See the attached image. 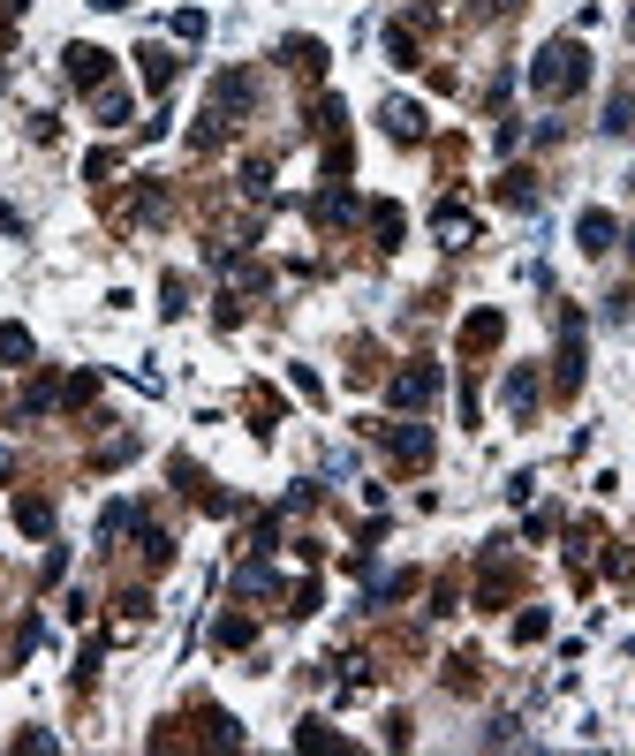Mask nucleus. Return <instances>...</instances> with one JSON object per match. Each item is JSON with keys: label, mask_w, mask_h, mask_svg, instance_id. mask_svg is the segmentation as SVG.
Returning <instances> with one entry per match:
<instances>
[{"label": "nucleus", "mask_w": 635, "mask_h": 756, "mask_svg": "<svg viewBox=\"0 0 635 756\" xmlns=\"http://www.w3.org/2000/svg\"><path fill=\"white\" fill-rule=\"evenodd\" d=\"M583 76H590V53L575 46V38H552V46L530 61V84L545 91V99H567V91H583Z\"/></svg>", "instance_id": "f257e3e1"}, {"label": "nucleus", "mask_w": 635, "mask_h": 756, "mask_svg": "<svg viewBox=\"0 0 635 756\" xmlns=\"http://www.w3.org/2000/svg\"><path fill=\"white\" fill-rule=\"evenodd\" d=\"M431 394H439V363H416V371L394 378V409H424Z\"/></svg>", "instance_id": "f03ea898"}, {"label": "nucleus", "mask_w": 635, "mask_h": 756, "mask_svg": "<svg viewBox=\"0 0 635 756\" xmlns=\"http://www.w3.org/2000/svg\"><path fill=\"white\" fill-rule=\"evenodd\" d=\"M61 61H69V84H84V91H99V84H106V69H114L99 46H69Z\"/></svg>", "instance_id": "7ed1b4c3"}, {"label": "nucleus", "mask_w": 635, "mask_h": 756, "mask_svg": "<svg viewBox=\"0 0 635 756\" xmlns=\"http://www.w3.org/2000/svg\"><path fill=\"white\" fill-rule=\"evenodd\" d=\"M575 242H583V258H605V250H613V212H583V220H575Z\"/></svg>", "instance_id": "20e7f679"}, {"label": "nucleus", "mask_w": 635, "mask_h": 756, "mask_svg": "<svg viewBox=\"0 0 635 756\" xmlns=\"http://www.w3.org/2000/svg\"><path fill=\"white\" fill-rule=\"evenodd\" d=\"M583 378V326L567 318V333H560V386H575Z\"/></svg>", "instance_id": "39448f33"}, {"label": "nucleus", "mask_w": 635, "mask_h": 756, "mask_svg": "<svg viewBox=\"0 0 635 756\" xmlns=\"http://www.w3.org/2000/svg\"><path fill=\"white\" fill-rule=\"evenodd\" d=\"M394 454L401 462H431V431L424 424H394Z\"/></svg>", "instance_id": "423d86ee"}, {"label": "nucleus", "mask_w": 635, "mask_h": 756, "mask_svg": "<svg viewBox=\"0 0 635 756\" xmlns=\"http://www.w3.org/2000/svg\"><path fill=\"white\" fill-rule=\"evenodd\" d=\"M386 129H394V137L409 144V137H424V114H416L409 99H386Z\"/></svg>", "instance_id": "0eeeda50"}, {"label": "nucleus", "mask_w": 635, "mask_h": 756, "mask_svg": "<svg viewBox=\"0 0 635 756\" xmlns=\"http://www.w3.org/2000/svg\"><path fill=\"white\" fill-rule=\"evenodd\" d=\"M137 61H144V84H152V91H167V84H174V53H167V46H144Z\"/></svg>", "instance_id": "6e6552de"}, {"label": "nucleus", "mask_w": 635, "mask_h": 756, "mask_svg": "<svg viewBox=\"0 0 635 756\" xmlns=\"http://www.w3.org/2000/svg\"><path fill=\"white\" fill-rule=\"evenodd\" d=\"M16 530L23 537H46L53 530V507H46V499H16Z\"/></svg>", "instance_id": "1a4fd4ad"}, {"label": "nucleus", "mask_w": 635, "mask_h": 756, "mask_svg": "<svg viewBox=\"0 0 635 756\" xmlns=\"http://www.w3.org/2000/svg\"><path fill=\"white\" fill-rule=\"evenodd\" d=\"M628 129H635V99L613 91V106H605V137H628Z\"/></svg>", "instance_id": "9d476101"}, {"label": "nucleus", "mask_w": 635, "mask_h": 756, "mask_svg": "<svg viewBox=\"0 0 635 756\" xmlns=\"http://www.w3.org/2000/svg\"><path fill=\"white\" fill-rule=\"evenodd\" d=\"M462 341H469V348H492V341H499V310H477V318L462 326Z\"/></svg>", "instance_id": "9b49d317"}, {"label": "nucleus", "mask_w": 635, "mask_h": 756, "mask_svg": "<svg viewBox=\"0 0 635 756\" xmlns=\"http://www.w3.org/2000/svg\"><path fill=\"white\" fill-rule=\"evenodd\" d=\"M99 121H106V129H121V121H129V91L99 84Z\"/></svg>", "instance_id": "f8f14e48"}, {"label": "nucleus", "mask_w": 635, "mask_h": 756, "mask_svg": "<svg viewBox=\"0 0 635 756\" xmlns=\"http://www.w3.org/2000/svg\"><path fill=\"white\" fill-rule=\"evenodd\" d=\"M129 522H137V507H129V499H114V507H106V515H99V537H106V545H114V537L129 530Z\"/></svg>", "instance_id": "ddd939ff"}, {"label": "nucleus", "mask_w": 635, "mask_h": 756, "mask_svg": "<svg viewBox=\"0 0 635 756\" xmlns=\"http://www.w3.org/2000/svg\"><path fill=\"white\" fill-rule=\"evenodd\" d=\"M0 363H31V333L23 326H0Z\"/></svg>", "instance_id": "4468645a"}, {"label": "nucleus", "mask_w": 635, "mask_h": 756, "mask_svg": "<svg viewBox=\"0 0 635 756\" xmlns=\"http://www.w3.org/2000/svg\"><path fill=\"white\" fill-rule=\"evenodd\" d=\"M371 227H378V242L394 250V242H401V205H371Z\"/></svg>", "instance_id": "2eb2a0df"}, {"label": "nucleus", "mask_w": 635, "mask_h": 756, "mask_svg": "<svg viewBox=\"0 0 635 756\" xmlns=\"http://www.w3.org/2000/svg\"><path fill=\"white\" fill-rule=\"evenodd\" d=\"M431 227H439V242H462L469 235V212L462 205H439V220H431Z\"/></svg>", "instance_id": "dca6fc26"}, {"label": "nucleus", "mask_w": 635, "mask_h": 756, "mask_svg": "<svg viewBox=\"0 0 635 756\" xmlns=\"http://www.w3.org/2000/svg\"><path fill=\"white\" fill-rule=\"evenodd\" d=\"M235 590H250V598H258V590H273V567H265V560H250V567L235 575Z\"/></svg>", "instance_id": "f3484780"}, {"label": "nucleus", "mask_w": 635, "mask_h": 756, "mask_svg": "<svg viewBox=\"0 0 635 756\" xmlns=\"http://www.w3.org/2000/svg\"><path fill=\"white\" fill-rule=\"evenodd\" d=\"M348 212H356V197H348V189H326V197H318V220H348Z\"/></svg>", "instance_id": "a211bd4d"}, {"label": "nucleus", "mask_w": 635, "mask_h": 756, "mask_svg": "<svg viewBox=\"0 0 635 756\" xmlns=\"http://www.w3.org/2000/svg\"><path fill=\"white\" fill-rule=\"evenodd\" d=\"M507 401H515V409H530V401H537V378L515 371V378H507Z\"/></svg>", "instance_id": "6ab92c4d"}, {"label": "nucleus", "mask_w": 635, "mask_h": 756, "mask_svg": "<svg viewBox=\"0 0 635 756\" xmlns=\"http://www.w3.org/2000/svg\"><path fill=\"white\" fill-rule=\"evenodd\" d=\"M220 643H227V651H242V643H250V620L227 613V620H220Z\"/></svg>", "instance_id": "aec40b11"}, {"label": "nucleus", "mask_w": 635, "mask_h": 756, "mask_svg": "<svg viewBox=\"0 0 635 756\" xmlns=\"http://www.w3.org/2000/svg\"><path fill=\"white\" fill-rule=\"evenodd\" d=\"M144 560H152V567H167V560H174V545H167V530H144Z\"/></svg>", "instance_id": "412c9836"}, {"label": "nucleus", "mask_w": 635, "mask_h": 756, "mask_svg": "<svg viewBox=\"0 0 635 756\" xmlns=\"http://www.w3.org/2000/svg\"><path fill=\"white\" fill-rule=\"evenodd\" d=\"M91 8H106V16H114V8H129V0H91Z\"/></svg>", "instance_id": "4be33fe9"}, {"label": "nucleus", "mask_w": 635, "mask_h": 756, "mask_svg": "<svg viewBox=\"0 0 635 756\" xmlns=\"http://www.w3.org/2000/svg\"><path fill=\"white\" fill-rule=\"evenodd\" d=\"M8 469H16V454H8V447H0V477H8Z\"/></svg>", "instance_id": "5701e85b"}, {"label": "nucleus", "mask_w": 635, "mask_h": 756, "mask_svg": "<svg viewBox=\"0 0 635 756\" xmlns=\"http://www.w3.org/2000/svg\"><path fill=\"white\" fill-rule=\"evenodd\" d=\"M628 258H635V235H628Z\"/></svg>", "instance_id": "b1692460"}]
</instances>
